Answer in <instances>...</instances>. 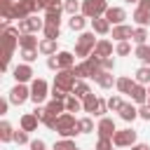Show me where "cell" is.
<instances>
[{
    "label": "cell",
    "instance_id": "cell-1",
    "mask_svg": "<svg viewBox=\"0 0 150 150\" xmlns=\"http://www.w3.org/2000/svg\"><path fill=\"white\" fill-rule=\"evenodd\" d=\"M56 131L61 134V138H73L80 134V120H75L73 112H63L56 120Z\"/></svg>",
    "mask_w": 150,
    "mask_h": 150
},
{
    "label": "cell",
    "instance_id": "cell-2",
    "mask_svg": "<svg viewBox=\"0 0 150 150\" xmlns=\"http://www.w3.org/2000/svg\"><path fill=\"white\" fill-rule=\"evenodd\" d=\"M96 38H94V30H84V33H80V38H77V42H75V54L84 61V59H89L91 54H94V47H96Z\"/></svg>",
    "mask_w": 150,
    "mask_h": 150
},
{
    "label": "cell",
    "instance_id": "cell-3",
    "mask_svg": "<svg viewBox=\"0 0 150 150\" xmlns=\"http://www.w3.org/2000/svg\"><path fill=\"white\" fill-rule=\"evenodd\" d=\"M101 70H103V68H101V59H98V56H94V54L73 68L75 77H96Z\"/></svg>",
    "mask_w": 150,
    "mask_h": 150
},
{
    "label": "cell",
    "instance_id": "cell-4",
    "mask_svg": "<svg viewBox=\"0 0 150 150\" xmlns=\"http://www.w3.org/2000/svg\"><path fill=\"white\" fill-rule=\"evenodd\" d=\"M75 82H77V77H75L73 70H59L56 77H54V87H52V89H59V91H63V94H73Z\"/></svg>",
    "mask_w": 150,
    "mask_h": 150
},
{
    "label": "cell",
    "instance_id": "cell-5",
    "mask_svg": "<svg viewBox=\"0 0 150 150\" xmlns=\"http://www.w3.org/2000/svg\"><path fill=\"white\" fill-rule=\"evenodd\" d=\"M108 12V2L105 0H82V14L91 21L96 16H103Z\"/></svg>",
    "mask_w": 150,
    "mask_h": 150
},
{
    "label": "cell",
    "instance_id": "cell-6",
    "mask_svg": "<svg viewBox=\"0 0 150 150\" xmlns=\"http://www.w3.org/2000/svg\"><path fill=\"white\" fill-rule=\"evenodd\" d=\"M40 9V2L38 0H16V5H14V19H28V16H33L35 12Z\"/></svg>",
    "mask_w": 150,
    "mask_h": 150
},
{
    "label": "cell",
    "instance_id": "cell-7",
    "mask_svg": "<svg viewBox=\"0 0 150 150\" xmlns=\"http://www.w3.org/2000/svg\"><path fill=\"white\" fill-rule=\"evenodd\" d=\"M112 143H115V148H131V145H136V131L134 129H120V131H115Z\"/></svg>",
    "mask_w": 150,
    "mask_h": 150
},
{
    "label": "cell",
    "instance_id": "cell-8",
    "mask_svg": "<svg viewBox=\"0 0 150 150\" xmlns=\"http://www.w3.org/2000/svg\"><path fill=\"white\" fill-rule=\"evenodd\" d=\"M42 28H45V19L35 16V14L28 16V19H21V21H19V30H21V35H23V33H33V35H35V33L42 30Z\"/></svg>",
    "mask_w": 150,
    "mask_h": 150
},
{
    "label": "cell",
    "instance_id": "cell-9",
    "mask_svg": "<svg viewBox=\"0 0 150 150\" xmlns=\"http://www.w3.org/2000/svg\"><path fill=\"white\" fill-rule=\"evenodd\" d=\"M47 82L42 80V77H38V80H33V84H30V101L35 103V105H40L45 98H47Z\"/></svg>",
    "mask_w": 150,
    "mask_h": 150
},
{
    "label": "cell",
    "instance_id": "cell-10",
    "mask_svg": "<svg viewBox=\"0 0 150 150\" xmlns=\"http://www.w3.org/2000/svg\"><path fill=\"white\" fill-rule=\"evenodd\" d=\"M28 98H30V89H28L26 84H16V87L9 91V103H14V105L26 103Z\"/></svg>",
    "mask_w": 150,
    "mask_h": 150
},
{
    "label": "cell",
    "instance_id": "cell-11",
    "mask_svg": "<svg viewBox=\"0 0 150 150\" xmlns=\"http://www.w3.org/2000/svg\"><path fill=\"white\" fill-rule=\"evenodd\" d=\"M96 131H98V138H112L115 136V122H112V117H101L98 120V124H96Z\"/></svg>",
    "mask_w": 150,
    "mask_h": 150
},
{
    "label": "cell",
    "instance_id": "cell-12",
    "mask_svg": "<svg viewBox=\"0 0 150 150\" xmlns=\"http://www.w3.org/2000/svg\"><path fill=\"white\" fill-rule=\"evenodd\" d=\"M103 16L110 21V26H122L124 19H127V12H124L122 7H108V12H105Z\"/></svg>",
    "mask_w": 150,
    "mask_h": 150
},
{
    "label": "cell",
    "instance_id": "cell-13",
    "mask_svg": "<svg viewBox=\"0 0 150 150\" xmlns=\"http://www.w3.org/2000/svg\"><path fill=\"white\" fill-rule=\"evenodd\" d=\"M12 73H14L16 84H26V82L33 77V68H30V63H21V66H16Z\"/></svg>",
    "mask_w": 150,
    "mask_h": 150
},
{
    "label": "cell",
    "instance_id": "cell-14",
    "mask_svg": "<svg viewBox=\"0 0 150 150\" xmlns=\"http://www.w3.org/2000/svg\"><path fill=\"white\" fill-rule=\"evenodd\" d=\"M61 12H66L61 2H59V5H54V7H49V9H45V23L61 26Z\"/></svg>",
    "mask_w": 150,
    "mask_h": 150
},
{
    "label": "cell",
    "instance_id": "cell-15",
    "mask_svg": "<svg viewBox=\"0 0 150 150\" xmlns=\"http://www.w3.org/2000/svg\"><path fill=\"white\" fill-rule=\"evenodd\" d=\"M112 38L117 42H129V38H134V28L131 26H112Z\"/></svg>",
    "mask_w": 150,
    "mask_h": 150
},
{
    "label": "cell",
    "instance_id": "cell-16",
    "mask_svg": "<svg viewBox=\"0 0 150 150\" xmlns=\"http://www.w3.org/2000/svg\"><path fill=\"white\" fill-rule=\"evenodd\" d=\"M131 101L134 103H138V105H145L148 103V87L145 84H134V89H131Z\"/></svg>",
    "mask_w": 150,
    "mask_h": 150
},
{
    "label": "cell",
    "instance_id": "cell-17",
    "mask_svg": "<svg viewBox=\"0 0 150 150\" xmlns=\"http://www.w3.org/2000/svg\"><path fill=\"white\" fill-rule=\"evenodd\" d=\"M56 59H59V70H73V68H75V54H70V52H59Z\"/></svg>",
    "mask_w": 150,
    "mask_h": 150
},
{
    "label": "cell",
    "instance_id": "cell-18",
    "mask_svg": "<svg viewBox=\"0 0 150 150\" xmlns=\"http://www.w3.org/2000/svg\"><path fill=\"white\" fill-rule=\"evenodd\" d=\"M94 56H98V59H108V56H112V42H108V40H98L96 47H94Z\"/></svg>",
    "mask_w": 150,
    "mask_h": 150
},
{
    "label": "cell",
    "instance_id": "cell-19",
    "mask_svg": "<svg viewBox=\"0 0 150 150\" xmlns=\"http://www.w3.org/2000/svg\"><path fill=\"white\" fill-rule=\"evenodd\" d=\"M94 80H96V84H98L101 89H112V84H117V80L112 77V73H108V70H101Z\"/></svg>",
    "mask_w": 150,
    "mask_h": 150
},
{
    "label": "cell",
    "instance_id": "cell-20",
    "mask_svg": "<svg viewBox=\"0 0 150 150\" xmlns=\"http://www.w3.org/2000/svg\"><path fill=\"white\" fill-rule=\"evenodd\" d=\"M91 28L96 35H105V33H110V21L105 16H96V19H91Z\"/></svg>",
    "mask_w": 150,
    "mask_h": 150
},
{
    "label": "cell",
    "instance_id": "cell-21",
    "mask_svg": "<svg viewBox=\"0 0 150 150\" xmlns=\"http://www.w3.org/2000/svg\"><path fill=\"white\" fill-rule=\"evenodd\" d=\"M45 108H47V112H49L52 117H61V115L66 112V101H59V98H52V101H49V103H47Z\"/></svg>",
    "mask_w": 150,
    "mask_h": 150
},
{
    "label": "cell",
    "instance_id": "cell-22",
    "mask_svg": "<svg viewBox=\"0 0 150 150\" xmlns=\"http://www.w3.org/2000/svg\"><path fill=\"white\" fill-rule=\"evenodd\" d=\"M98 103H101V98L94 96V94H89L87 98H82V110H84V112H94V115H98Z\"/></svg>",
    "mask_w": 150,
    "mask_h": 150
},
{
    "label": "cell",
    "instance_id": "cell-23",
    "mask_svg": "<svg viewBox=\"0 0 150 150\" xmlns=\"http://www.w3.org/2000/svg\"><path fill=\"white\" fill-rule=\"evenodd\" d=\"M19 47H21V49H38L40 42H38V38H35L33 33H23V35L19 38Z\"/></svg>",
    "mask_w": 150,
    "mask_h": 150
},
{
    "label": "cell",
    "instance_id": "cell-24",
    "mask_svg": "<svg viewBox=\"0 0 150 150\" xmlns=\"http://www.w3.org/2000/svg\"><path fill=\"white\" fill-rule=\"evenodd\" d=\"M120 117H122L124 122H134V120L138 117V108H136L134 103H124L122 110H120Z\"/></svg>",
    "mask_w": 150,
    "mask_h": 150
},
{
    "label": "cell",
    "instance_id": "cell-25",
    "mask_svg": "<svg viewBox=\"0 0 150 150\" xmlns=\"http://www.w3.org/2000/svg\"><path fill=\"white\" fill-rule=\"evenodd\" d=\"M38 122H40V120L35 117V112H26V115L21 117V129L30 134V131H35V129H38Z\"/></svg>",
    "mask_w": 150,
    "mask_h": 150
},
{
    "label": "cell",
    "instance_id": "cell-26",
    "mask_svg": "<svg viewBox=\"0 0 150 150\" xmlns=\"http://www.w3.org/2000/svg\"><path fill=\"white\" fill-rule=\"evenodd\" d=\"M40 54H45V56H54V54H59L56 52V40H49V38H45V40H40Z\"/></svg>",
    "mask_w": 150,
    "mask_h": 150
},
{
    "label": "cell",
    "instance_id": "cell-27",
    "mask_svg": "<svg viewBox=\"0 0 150 150\" xmlns=\"http://www.w3.org/2000/svg\"><path fill=\"white\" fill-rule=\"evenodd\" d=\"M134 80H136L138 84H145V87H150V66H141V68L134 73Z\"/></svg>",
    "mask_w": 150,
    "mask_h": 150
},
{
    "label": "cell",
    "instance_id": "cell-28",
    "mask_svg": "<svg viewBox=\"0 0 150 150\" xmlns=\"http://www.w3.org/2000/svg\"><path fill=\"white\" fill-rule=\"evenodd\" d=\"M134 84H136V80H131V77H117V91L120 94H131V89H134Z\"/></svg>",
    "mask_w": 150,
    "mask_h": 150
},
{
    "label": "cell",
    "instance_id": "cell-29",
    "mask_svg": "<svg viewBox=\"0 0 150 150\" xmlns=\"http://www.w3.org/2000/svg\"><path fill=\"white\" fill-rule=\"evenodd\" d=\"M14 129H12V124L9 122H0V141L2 143H9V141H14Z\"/></svg>",
    "mask_w": 150,
    "mask_h": 150
},
{
    "label": "cell",
    "instance_id": "cell-30",
    "mask_svg": "<svg viewBox=\"0 0 150 150\" xmlns=\"http://www.w3.org/2000/svg\"><path fill=\"white\" fill-rule=\"evenodd\" d=\"M141 28H145V26H150V12H145V9H138L136 7V12H134V16H131Z\"/></svg>",
    "mask_w": 150,
    "mask_h": 150
},
{
    "label": "cell",
    "instance_id": "cell-31",
    "mask_svg": "<svg viewBox=\"0 0 150 150\" xmlns=\"http://www.w3.org/2000/svg\"><path fill=\"white\" fill-rule=\"evenodd\" d=\"M89 94H91L89 84L82 82V80H77V82H75V89H73V96H77V98H87Z\"/></svg>",
    "mask_w": 150,
    "mask_h": 150
},
{
    "label": "cell",
    "instance_id": "cell-32",
    "mask_svg": "<svg viewBox=\"0 0 150 150\" xmlns=\"http://www.w3.org/2000/svg\"><path fill=\"white\" fill-rule=\"evenodd\" d=\"M134 56H136V59H141V61H143V66H150V47H148V45H138V47H136V52H134Z\"/></svg>",
    "mask_w": 150,
    "mask_h": 150
},
{
    "label": "cell",
    "instance_id": "cell-33",
    "mask_svg": "<svg viewBox=\"0 0 150 150\" xmlns=\"http://www.w3.org/2000/svg\"><path fill=\"white\" fill-rule=\"evenodd\" d=\"M84 23H87V16H84V14H75V16H70V21H68L70 30H82Z\"/></svg>",
    "mask_w": 150,
    "mask_h": 150
},
{
    "label": "cell",
    "instance_id": "cell-34",
    "mask_svg": "<svg viewBox=\"0 0 150 150\" xmlns=\"http://www.w3.org/2000/svg\"><path fill=\"white\" fill-rule=\"evenodd\" d=\"M42 33H45V38H49V40H59V35H61V26H54V23H45Z\"/></svg>",
    "mask_w": 150,
    "mask_h": 150
},
{
    "label": "cell",
    "instance_id": "cell-35",
    "mask_svg": "<svg viewBox=\"0 0 150 150\" xmlns=\"http://www.w3.org/2000/svg\"><path fill=\"white\" fill-rule=\"evenodd\" d=\"M63 9H66L70 16H75L77 12H82V2H80V0H63Z\"/></svg>",
    "mask_w": 150,
    "mask_h": 150
},
{
    "label": "cell",
    "instance_id": "cell-36",
    "mask_svg": "<svg viewBox=\"0 0 150 150\" xmlns=\"http://www.w3.org/2000/svg\"><path fill=\"white\" fill-rule=\"evenodd\" d=\"M77 110H82V103H80V98L77 96H68L66 98V112H77Z\"/></svg>",
    "mask_w": 150,
    "mask_h": 150
},
{
    "label": "cell",
    "instance_id": "cell-37",
    "mask_svg": "<svg viewBox=\"0 0 150 150\" xmlns=\"http://www.w3.org/2000/svg\"><path fill=\"white\" fill-rule=\"evenodd\" d=\"M54 150H80V148L75 145L73 138H61V141L54 143Z\"/></svg>",
    "mask_w": 150,
    "mask_h": 150
},
{
    "label": "cell",
    "instance_id": "cell-38",
    "mask_svg": "<svg viewBox=\"0 0 150 150\" xmlns=\"http://www.w3.org/2000/svg\"><path fill=\"white\" fill-rule=\"evenodd\" d=\"M131 40H134L136 45H145V40H148V30H145V28H141V26H138V28H134V38H131Z\"/></svg>",
    "mask_w": 150,
    "mask_h": 150
},
{
    "label": "cell",
    "instance_id": "cell-39",
    "mask_svg": "<svg viewBox=\"0 0 150 150\" xmlns=\"http://www.w3.org/2000/svg\"><path fill=\"white\" fill-rule=\"evenodd\" d=\"M122 105H124V103H122V98H120V96H110V98H108V110L120 112V110H122Z\"/></svg>",
    "mask_w": 150,
    "mask_h": 150
},
{
    "label": "cell",
    "instance_id": "cell-40",
    "mask_svg": "<svg viewBox=\"0 0 150 150\" xmlns=\"http://www.w3.org/2000/svg\"><path fill=\"white\" fill-rule=\"evenodd\" d=\"M94 131V120L91 117H82L80 120V134H89Z\"/></svg>",
    "mask_w": 150,
    "mask_h": 150
},
{
    "label": "cell",
    "instance_id": "cell-41",
    "mask_svg": "<svg viewBox=\"0 0 150 150\" xmlns=\"http://www.w3.org/2000/svg\"><path fill=\"white\" fill-rule=\"evenodd\" d=\"M38 52H40V49H21V59H23L26 63H33V61L38 59Z\"/></svg>",
    "mask_w": 150,
    "mask_h": 150
},
{
    "label": "cell",
    "instance_id": "cell-42",
    "mask_svg": "<svg viewBox=\"0 0 150 150\" xmlns=\"http://www.w3.org/2000/svg\"><path fill=\"white\" fill-rule=\"evenodd\" d=\"M115 54H120V56H129V54H131V45H129V42H117Z\"/></svg>",
    "mask_w": 150,
    "mask_h": 150
},
{
    "label": "cell",
    "instance_id": "cell-43",
    "mask_svg": "<svg viewBox=\"0 0 150 150\" xmlns=\"http://www.w3.org/2000/svg\"><path fill=\"white\" fill-rule=\"evenodd\" d=\"M112 138H98L96 141V150H112Z\"/></svg>",
    "mask_w": 150,
    "mask_h": 150
},
{
    "label": "cell",
    "instance_id": "cell-44",
    "mask_svg": "<svg viewBox=\"0 0 150 150\" xmlns=\"http://www.w3.org/2000/svg\"><path fill=\"white\" fill-rule=\"evenodd\" d=\"M14 141H16L19 145H23V143H28V131H23V129H19V131L14 134Z\"/></svg>",
    "mask_w": 150,
    "mask_h": 150
},
{
    "label": "cell",
    "instance_id": "cell-45",
    "mask_svg": "<svg viewBox=\"0 0 150 150\" xmlns=\"http://www.w3.org/2000/svg\"><path fill=\"white\" fill-rule=\"evenodd\" d=\"M138 117H141V120H145V122H150V105H148V103L138 108Z\"/></svg>",
    "mask_w": 150,
    "mask_h": 150
},
{
    "label": "cell",
    "instance_id": "cell-46",
    "mask_svg": "<svg viewBox=\"0 0 150 150\" xmlns=\"http://www.w3.org/2000/svg\"><path fill=\"white\" fill-rule=\"evenodd\" d=\"M101 68L103 70H108V73H112V68H115V61L108 56V59H101Z\"/></svg>",
    "mask_w": 150,
    "mask_h": 150
},
{
    "label": "cell",
    "instance_id": "cell-47",
    "mask_svg": "<svg viewBox=\"0 0 150 150\" xmlns=\"http://www.w3.org/2000/svg\"><path fill=\"white\" fill-rule=\"evenodd\" d=\"M28 145H30V150H45V148H47V145H45V141H42V138H35V141H30V143H28Z\"/></svg>",
    "mask_w": 150,
    "mask_h": 150
},
{
    "label": "cell",
    "instance_id": "cell-48",
    "mask_svg": "<svg viewBox=\"0 0 150 150\" xmlns=\"http://www.w3.org/2000/svg\"><path fill=\"white\" fill-rule=\"evenodd\" d=\"M47 68H49V70H59V59H56V54L47 59Z\"/></svg>",
    "mask_w": 150,
    "mask_h": 150
},
{
    "label": "cell",
    "instance_id": "cell-49",
    "mask_svg": "<svg viewBox=\"0 0 150 150\" xmlns=\"http://www.w3.org/2000/svg\"><path fill=\"white\" fill-rule=\"evenodd\" d=\"M40 2V9H49V7H54V5H59L61 0H38Z\"/></svg>",
    "mask_w": 150,
    "mask_h": 150
},
{
    "label": "cell",
    "instance_id": "cell-50",
    "mask_svg": "<svg viewBox=\"0 0 150 150\" xmlns=\"http://www.w3.org/2000/svg\"><path fill=\"white\" fill-rule=\"evenodd\" d=\"M33 112H35V117H38V120L42 122V120H45V115H47V108H40V105H38V108H35Z\"/></svg>",
    "mask_w": 150,
    "mask_h": 150
},
{
    "label": "cell",
    "instance_id": "cell-51",
    "mask_svg": "<svg viewBox=\"0 0 150 150\" xmlns=\"http://www.w3.org/2000/svg\"><path fill=\"white\" fill-rule=\"evenodd\" d=\"M14 5H16L14 0H0V9H12Z\"/></svg>",
    "mask_w": 150,
    "mask_h": 150
},
{
    "label": "cell",
    "instance_id": "cell-52",
    "mask_svg": "<svg viewBox=\"0 0 150 150\" xmlns=\"http://www.w3.org/2000/svg\"><path fill=\"white\" fill-rule=\"evenodd\" d=\"M7 108H9V98H7V101L2 98V101H0V115H5V112H7Z\"/></svg>",
    "mask_w": 150,
    "mask_h": 150
},
{
    "label": "cell",
    "instance_id": "cell-53",
    "mask_svg": "<svg viewBox=\"0 0 150 150\" xmlns=\"http://www.w3.org/2000/svg\"><path fill=\"white\" fill-rule=\"evenodd\" d=\"M138 9H145V12H150V0H138Z\"/></svg>",
    "mask_w": 150,
    "mask_h": 150
},
{
    "label": "cell",
    "instance_id": "cell-54",
    "mask_svg": "<svg viewBox=\"0 0 150 150\" xmlns=\"http://www.w3.org/2000/svg\"><path fill=\"white\" fill-rule=\"evenodd\" d=\"M105 110H108V101H103V98H101V103H98V115H103Z\"/></svg>",
    "mask_w": 150,
    "mask_h": 150
},
{
    "label": "cell",
    "instance_id": "cell-55",
    "mask_svg": "<svg viewBox=\"0 0 150 150\" xmlns=\"http://www.w3.org/2000/svg\"><path fill=\"white\" fill-rule=\"evenodd\" d=\"M131 150H150V145L148 143H136V145H131Z\"/></svg>",
    "mask_w": 150,
    "mask_h": 150
},
{
    "label": "cell",
    "instance_id": "cell-56",
    "mask_svg": "<svg viewBox=\"0 0 150 150\" xmlns=\"http://www.w3.org/2000/svg\"><path fill=\"white\" fill-rule=\"evenodd\" d=\"M148 105H150V87H148Z\"/></svg>",
    "mask_w": 150,
    "mask_h": 150
},
{
    "label": "cell",
    "instance_id": "cell-57",
    "mask_svg": "<svg viewBox=\"0 0 150 150\" xmlns=\"http://www.w3.org/2000/svg\"><path fill=\"white\" fill-rule=\"evenodd\" d=\"M124 2H138V0H124Z\"/></svg>",
    "mask_w": 150,
    "mask_h": 150
}]
</instances>
